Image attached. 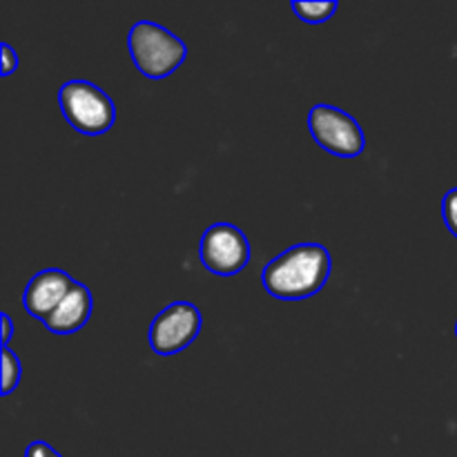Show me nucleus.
Here are the masks:
<instances>
[{"label": "nucleus", "mask_w": 457, "mask_h": 457, "mask_svg": "<svg viewBox=\"0 0 457 457\" xmlns=\"http://www.w3.org/2000/svg\"><path fill=\"white\" fill-rule=\"evenodd\" d=\"M333 270L326 245L297 244L272 259L262 270V286L281 302H302L320 293Z\"/></svg>", "instance_id": "nucleus-1"}, {"label": "nucleus", "mask_w": 457, "mask_h": 457, "mask_svg": "<svg viewBox=\"0 0 457 457\" xmlns=\"http://www.w3.org/2000/svg\"><path fill=\"white\" fill-rule=\"evenodd\" d=\"M129 56L147 79L161 80L186 62L187 47L179 36L152 21L134 22L128 36Z\"/></svg>", "instance_id": "nucleus-2"}, {"label": "nucleus", "mask_w": 457, "mask_h": 457, "mask_svg": "<svg viewBox=\"0 0 457 457\" xmlns=\"http://www.w3.org/2000/svg\"><path fill=\"white\" fill-rule=\"evenodd\" d=\"M62 116L76 132L98 137L110 132L116 120L114 101L89 80H67L58 89Z\"/></svg>", "instance_id": "nucleus-3"}, {"label": "nucleus", "mask_w": 457, "mask_h": 457, "mask_svg": "<svg viewBox=\"0 0 457 457\" xmlns=\"http://www.w3.org/2000/svg\"><path fill=\"white\" fill-rule=\"evenodd\" d=\"M308 129L321 150L342 159H355L366 150L361 125L348 112L335 105L317 103L308 114Z\"/></svg>", "instance_id": "nucleus-4"}, {"label": "nucleus", "mask_w": 457, "mask_h": 457, "mask_svg": "<svg viewBox=\"0 0 457 457\" xmlns=\"http://www.w3.org/2000/svg\"><path fill=\"white\" fill-rule=\"evenodd\" d=\"M201 326H204V317L195 303H170L152 321L150 348L156 355H177L199 337Z\"/></svg>", "instance_id": "nucleus-5"}, {"label": "nucleus", "mask_w": 457, "mask_h": 457, "mask_svg": "<svg viewBox=\"0 0 457 457\" xmlns=\"http://www.w3.org/2000/svg\"><path fill=\"white\" fill-rule=\"evenodd\" d=\"M199 257L212 275H239L250 262V241L232 223H214L201 237Z\"/></svg>", "instance_id": "nucleus-6"}, {"label": "nucleus", "mask_w": 457, "mask_h": 457, "mask_svg": "<svg viewBox=\"0 0 457 457\" xmlns=\"http://www.w3.org/2000/svg\"><path fill=\"white\" fill-rule=\"evenodd\" d=\"M74 286L76 281L67 272L58 270V268H49V270H43L31 277L25 288L22 306H25V311L31 317L45 321L56 311L58 303L70 295Z\"/></svg>", "instance_id": "nucleus-7"}, {"label": "nucleus", "mask_w": 457, "mask_h": 457, "mask_svg": "<svg viewBox=\"0 0 457 457\" xmlns=\"http://www.w3.org/2000/svg\"><path fill=\"white\" fill-rule=\"evenodd\" d=\"M92 293H89L87 286L76 281V286L70 290V295L58 303L56 311H54L43 324L45 328L54 335H71L87 324L89 317H92Z\"/></svg>", "instance_id": "nucleus-8"}, {"label": "nucleus", "mask_w": 457, "mask_h": 457, "mask_svg": "<svg viewBox=\"0 0 457 457\" xmlns=\"http://www.w3.org/2000/svg\"><path fill=\"white\" fill-rule=\"evenodd\" d=\"M293 12L299 21L311 22V25H320V22H326L328 18H333V13L337 12V3H333V0H321V3L295 0Z\"/></svg>", "instance_id": "nucleus-9"}, {"label": "nucleus", "mask_w": 457, "mask_h": 457, "mask_svg": "<svg viewBox=\"0 0 457 457\" xmlns=\"http://www.w3.org/2000/svg\"><path fill=\"white\" fill-rule=\"evenodd\" d=\"M22 378V366L21 360L16 357V353L9 346H3V395H12L18 388Z\"/></svg>", "instance_id": "nucleus-10"}, {"label": "nucleus", "mask_w": 457, "mask_h": 457, "mask_svg": "<svg viewBox=\"0 0 457 457\" xmlns=\"http://www.w3.org/2000/svg\"><path fill=\"white\" fill-rule=\"evenodd\" d=\"M442 219H445L451 235L457 237V187L446 192L445 199H442Z\"/></svg>", "instance_id": "nucleus-11"}, {"label": "nucleus", "mask_w": 457, "mask_h": 457, "mask_svg": "<svg viewBox=\"0 0 457 457\" xmlns=\"http://www.w3.org/2000/svg\"><path fill=\"white\" fill-rule=\"evenodd\" d=\"M0 56H3V71L0 74L9 76L13 74V70L18 67V54L13 52V47L9 43L0 45Z\"/></svg>", "instance_id": "nucleus-12"}, {"label": "nucleus", "mask_w": 457, "mask_h": 457, "mask_svg": "<svg viewBox=\"0 0 457 457\" xmlns=\"http://www.w3.org/2000/svg\"><path fill=\"white\" fill-rule=\"evenodd\" d=\"M25 457H62L61 453H58L56 449H52V446L47 445V442H31L29 446H27L25 451Z\"/></svg>", "instance_id": "nucleus-13"}, {"label": "nucleus", "mask_w": 457, "mask_h": 457, "mask_svg": "<svg viewBox=\"0 0 457 457\" xmlns=\"http://www.w3.org/2000/svg\"><path fill=\"white\" fill-rule=\"evenodd\" d=\"M0 321H3V346H9L12 342V335H13V324H12V317L7 312L0 315Z\"/></svg>", "instance_id": "nucleus-14"}, {"label": "nucleus", "mask_w": 457, "mask_h": 457, "mask_svg": "<svg viewBox=\"0 0 457 457\" xmlns=\"http://www.w3.org/2000/svg\"><path fill=\"white\" fill-rule=\"evenodd\" d=\"M455 335H457V324H455Z\"/></svg>", "instance_id": "nucleus-15"}]
</instances>
